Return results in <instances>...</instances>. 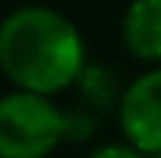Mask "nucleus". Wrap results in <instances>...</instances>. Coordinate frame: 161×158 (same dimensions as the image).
Instances as JSON below:
<instances>
[{"instance_id": "nucleus-6", "label": "nucleus", "mask_w": 161, "mask_h": 158, "mask_svg": "<svg viewBox=\"0 0 161 158\" xmlns=\"http://www.w3.org/2000/svg\"><path fill=\"white\" fill-rule=\"evenodd\" d=\"M152 158H161V152H158V155H152Z\"/></svg>"}, {"instance_id": "nucleus-3", "label": "nucleus", "mask_w": 161, "mask_h": 158, "mask_svg": "<svg viewBox=\"0 0 161 158\" xmlns=\"http://www.w3.org/2000/svg\"><path fill=\"white\" fill-rule=\"evenodd\" d=\"M118 124L124 139L146 155L161 152V65H152L124 87L118 99Z\"/></svg>"}, {"instance_id": "nucleus-4", "label": "nucleus", "mask_w": 161, "mask_h": 158, "mask_svg": "<svg viewBox=\"0 0 161 158\" xmlns=\"http://www.w3.org/2000/svg\"><path fill=\"white\" fill-rule=\"evenodd\" d=\"M121 40L140 62L161 65V0H133L121 19Z\"/></svg>"}, {"instance_id": "nucleus-2", "label": "nucleus", "mask_w": 161, "mask_h": 158, "mask_svg": "<svg viewBox=\"0 0 161 158\" xmlns=\"http://www.w3.org/2000/svg\"><path fill=\"white\" fill-rule=\"evenodd\" d=\"M68 139V112L53 96L13 87L0 96V158H50Z\"/></svg>"}, {"instance_id": "nucleus-1", "label": "nucleus", "mask_w": 161, "mask_h": 158, "mask_svg": "<svg viewBox=\"0 0 161 158\" xmlns=\"http://www.w3.org/2000/svg\"><path fill=\"white\" fill-rule=\"evenodd\" d=\"M87 68L84 34L65 13L25 3L0 19V71L19 90L56 96Z\"/></svg>"}, {"instance_id": "nucleus-5", "label": "nucleus", "mask_w": 161, "mask_h": 158, "mask_svg": "<svg viewBox=\"0 0 161 158\" xmlns=\"http://www.w3.org/2000/svg\"><path fill=\"white\" fill-rule=\"evenodd\" d=\"M84 158H152V155H146L142 149L124 139V143H102L96 149H90Z\"/></svg>"}]
</instances>
